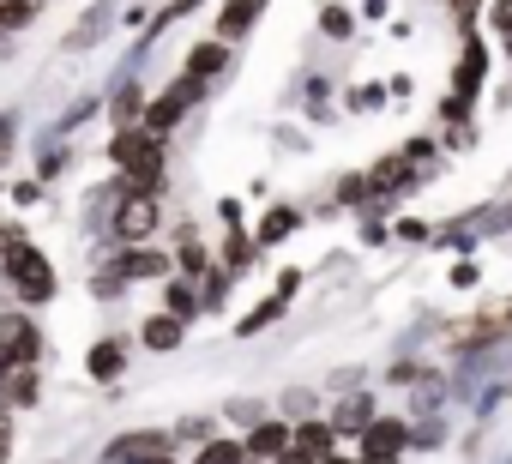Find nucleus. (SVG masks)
<instances>
[{
    "label": "nucleus",
    "mask_w": 512,
    "mask_h": 464,
    "mask_svg": "<svg viewBox=\"0 0 512 464\" xmlns=\"http://www.w3.org/2000/svg\"><path fill=\"white\" fill-rule=\"evenodd\" d=\"M0 266H7V284H13L25 302H49V296H55V272H49V260H43L31 242H13L7 254H0Z\"/></svg>",
    "instance_id": "1"
},
{
    "label": "nucleus",
    "mask_w": 512,
    "mask_h": 464,
    "mask_svg": "<svg viewBox=\"0 0 512 464\" xmlns=\"http://www.w3.org/2000/svg\"><path fill=\"white\" fill-rule=\"evenodd\" d=\"M0 350H7L13 368H31L37 362V326L25 314H0Z\"/></svg>",
    "instance_id": "2"
},
{
    "label": "nucleus",
    "mask_w": 512,
    "mask_h": 464,
    "mask_svg": "<svg viewBox=\"0 0 512 464\" xmlns=\"http://www.w3.org/2000/svg\"><path fill=\"white\" fill-rule=\"evenodd\" d=\"M151 452H169V434H163V428H139V434H121V440L109 446L115 464H145Z\"/></svg>",
    "instance_id": "3"
},
{
    "label": "nucleus",
    "mask_w": 512,
    "mask_h": 464,
    "mask_svg": "<svg viewBox=\"0 0 512 464\" xmlns=\"http://www.w3.org/2000/svg\"><path fill=\"white\" fill-rule=\"evenodd\" d=\"M223 67H229V49H223V43H199V49L187 55V79H199V85H205L211 73H223Z\"/></svg>",
    "instance_id": "4"
},
{
    "label": "nucleus",
    "mask_w": 512,
    "mask_h": 464,
    "mask_svg": "<svg viewBox=\"0 0 512 464\" xmlns=\"http://www.w3.org/2000/svg\"><path fill=\"white\" fill-rule=\"evenodd\" d=\"M0 404H37V368H13L7 374V386H0Z\"/></svg>",
    "instance_id": "5"
},
{
    "label": "nucleus",
    "mask_w": 512,
    "mask_h": 464,
    "mask_svg": "<svg viewBox=\"0 0 512 464\" xmlns=\"http://www.w3.org/2000/svg\"><path fill=\"white\" fill-rule=\"evenodd\" d=\"M266 0H229L223 7V19H217V37H241L247 25H253V13H260Z\"/></svg>",
    "instance_id": "6"
},
{
    "label": "nucleus",
    "mask_w": 512,
    "mask_h": 464,
    "mask_svg": "<svg viewBox=\"0 0 512 464\" xmlns=\"http://www.w3.org/2000/svg\"><path fill=\"white\" fill-rule=\"evenodd\" d=\"M121 368H127V344H115V338H103V344L91 350V374H97V380H115Z\"/></svg>",
    "instance_id": "7"
},
{
    "label": "nucleus",
    "mask_w": 512,
    "mask_h": 464,
    "mask_svg": "<svg viewBox=\"0 0 512 464\" xmlns=\"http://www.w3.org/2000/svg\"><path fill=\"white\" fill-rule=\"evenodd\" d=\"M151 217H157V211H151V199H127V205H121V236H145Z\"/></svg>",
    "instance_id": "8"
},
{
    "label": "nucleus",
    "mask_w": 512,
    "mask_h": 464,
    "mask_svg": "<svg viewBox=\"0 0 512 464\" xmlns=\"http://www.w3.org/2000/svg\"><path fill=\"white\" fill-rule=\"evenodd\" d=\"M163 266H169L163 254H121V272H127V278H157Z\"/></svg>",
    "instance_id": "9"
},
{
    "label": "nucleus",
    "mask_w": 512,
    "mask_h": 464,
    "mask_svg": "<svg viewBox=\"0 0 512 464\" xmlns=\"http://www.w3.org/2000/svg\"><path fill=\"white\" fill-rule=\"evenodd\" d=\"M145 344H151V350L181 344V320H151V326H145Z\"/></svg>",
    "instance_id": "10"
},
{
    "label": "nucleus",
    "mask_w": 512,
    "mask_h": 464,
    "mask_svg": "<svg viewBox=\"0 0 512 464\" xmlns=\"http://www.w3.org/2000/svg\"><path fill=\"white\" fill-rule=\"evenodd\" d=\"M199 464H241V446L217 440V446H205V452H199Z\"/></svg>",
    "instance_id": "11"
},
{
    "label": "nucleus",
    "mask_w": 512,
    "mask_h": 464,
    "mask_svg": "<svg viewBox=\"0 0 512 464\" xmlns=\"http://www.w3.org/2000/svg\"><path fill=\"white\" fill-rule=\"evenodd\" d=\"M278 446H284V428H260V434H253V452H260V458L278 452Z\"/></svg>",
    "instance_id": "12"
},
{
    "label": "nucleus",
    "mask_w": 512,
    "mask_h": 464,
    "mask_svg": "<svg viewBox=\"0 0 512 464\" xmlns=\"http://www.w3.org/2000/svg\"><path fill=\"white\" fill-rule=\"evenodd\" d=\"M31 19V7H19V0H13V7H0V31H19Z\"/></svg>",
    "instance_id": "13"
},
{
    "label": "nucleus",
    "mask_w": 512,
    "mask_h": 464,
    "mask_svg": "<svg viewBox=\"0 0 512 464\" xmlns=\"http://www.w3.org/2000/svg\"><path fill=\"white\" fill-rule=\"evenodd\" d=\"M290 217H296V211H272V217H266V242H272V236H284Z\"/></svg>",
    "instance_id": "14"
},
{
    "label": "nucleus",
    "mask_w": 512,
    "mask_h": 464,
    "mask_svg": "<svg viewBox=\"0 0 512 464\" xmlns=\"http://www.w3.org/2000/svg\"><path fill=\"white\" fill-rule=\"evenodd\" d=\"M326 31H332V37H344V31H350V19H344L338 7H326Z\"/></svg>",
    "instance_id": "15"
},
{
    "label": "nucleus",
    "mask_w": 512,
    "mask_h": 464,
    "mask_svg": "<svg viewBox=\"0 0 512 464\" xmlns=\"http://www.w3.org/2000/svg\"><path fill=\"white\" fill-rule=\"evenodd\" d=\"M7 452H13V428H7V416H0V464H7Z\"/></svg>",
    "instance_id": "16"
},
{
    "label": "nucleus",
    "mask_w": 512,
    "mask_h": 464,
    "mask_svg": "<svg viewBox=\"0 0 512 464\" xmlns=\"http://www.w3.org/2000/svg\"><path fill=\"white\" fill-rule=\"evenodd\" d=\"M0 49H7V43H0Z\"/></svg>",
    "instance_id": "17"
}]
</instances>
